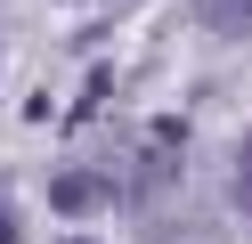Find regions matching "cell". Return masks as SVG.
<instances>
[{"mask_svg":"<svg viewBox=\"0 0 252 244\" xmlns=\"http://www.w3.org/2000/svg\"><path fill=\"white\" fill-rule=\"evenodd\" d=\"M49 195H57V211H90V204H98L106 187H98V179H90V171H65V179H57Z\"/></svg>","mask_w":252,"mask_h":244,"instance_id":"cell-1","label":"cell"},{"mask_svg":"<svg viewBox=\"0 0 252 244\" xmlns=\"http://www.w3.org/2000/svg\"><path fill=\"white\" fill-rule=\"evenodd\" d=\"M203 16L220 33H252V0H203Z\"/></svg>","mask_w":252,"mask_h":244,"instance_id":"cell-2","label":"cell"},{"mask_svg":"<svg viewBox=\"0 0 252 244\" xmlns=\"http://www.w3.org/2000/svg\"><path fill=\"white\" fill-rule=\"evenodd\" d=\"M236 204L252 211V139H244V155H236Z\"/></svg>","mask_w":252,"mask_h":244,"instance_id":"cell-3","label":"cell"},{"mask_svg":"<svg viewBox=\"0 0 252 244\" xmlns=\"http://www.w3.org/2000/svg\"><path fill=\"white\" fill-rule=\"evenodd\" d=\"M0 244H17V220H8V211H0Z\"/></svg>","mask_w":252,"mask_h":244,"instance_id":"cell-4","label":"cell"}]
</instances>
